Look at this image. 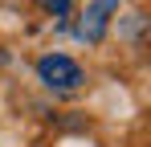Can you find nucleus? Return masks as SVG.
I'll list each match as a JSON object with an SVG mask.
<instances>
[{
  "instance_id": "1",
  "label": "nucleus",
  "mask_w": 151,
  "mask_h": 147,
  "mask_svg": "<svg viewBox=\"0 0 151 147\" xmlns=\"http://www.w3.org/2000/svg\"><path fill=\"white\" fill-rule=\"evenodd\" d=\"M37 78L45 82V90H53V94H74V90H82V82H86L82 66H78L74 57H65V53H45L37 61Z\"/></svg>"
},
{
  "instance_id": "2",
  "label": "nucleus",
  "mask_w": 151,
  "mask_h": 147,
  "mask_svg": "<svg viewBox=\"0 0 151 147\" xmlns=\"http://www.w3.org/2000/svg\"><path fill=\"white\" fill-rule=\"evenodd\" d=\"M114 12H119V0H90L82 8L78 24H74V37L86 41V45H98L102 37H106V29H110V17Z\"/></svg>"
},
{
  "instance_id": "3",
  "label": "nucleus",
  "mask_w": 151,
  "mask_h": 147,
  "mask_svg": "<svg viewBox=\"0 0 151 147\" xmlns=\"http://www.w3.org/2000/svg\"><path fill=\"white\" fill-rule=\"evenodd\" d=\"M37 4H41L45 12H53V17H65V12H70V0H37Z\"/></svg>"
}]
</instances>
